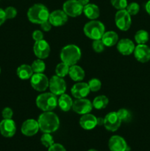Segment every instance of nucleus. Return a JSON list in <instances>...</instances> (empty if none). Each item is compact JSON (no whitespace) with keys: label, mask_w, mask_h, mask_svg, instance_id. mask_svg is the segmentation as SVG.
<instances>
[{"label":"nucleus","mask_w":150,"mask_h":151,"mask_svg":"<svg viewBox=\"0 0 150 151\" xmlns=\"http://www.w3.org/2000/svg\"><path fill=\"white\" fill-rule=\"evenodd\" d=\"M78 1H79V2L84 7V6L86 5V4H88V3H89L90 0H78Z\"/></svg>","instance_id":"nucleus-44"},{"label":"nucleus","mask_w":150,"mask_h":151,"mask_svg":"<svg viewBox=\"0 0 150 151\" xmlns=\"http://www.w3.org/2000/svg\"><path fill=\"white\" fill-rule=\"evenodd\" d=\"M39 128L44 133H53L60 126V119L57 114L51 111H44L38 119Z\"/></svg>","instance_id":"nucleus-1"},{"label":"nucleus","mask_w":150,"mask_h":151,"mask_svg":"<svg viewBox=\"0 0 150 151\" xmlns=\"http://www.w3.org/2000/svg\"><path fill=\"white\" fill-rule=\"evenodd\" d=\"M90 90L88 84L84 82H79L75 83L71 89V94L76 99L85 98L89 94Z\"/></svg>","instance_id":"nucleus-16"},{"label":"nucleus","mask_w":150,"mask_h":151,"mask_svg":"<svg viewBox=\"0 0 150 151\" xmlns=\"http://www.w3.org/2000/svg\"><path fill=\"white\" fill-rule=\"evenodd\" d=\"M5 13L6 19H14L17 15V10L15 7H8L4 10Z\"/></svg>","instance_id":"nucleus-36"},{"label":"nucleus","mask_w":150,"mask_h":151,"mask_svg":"<svg viewBox=\"0 0 150 151\" xmlns=\"http://www.w3.org/2000/svg\"><path fill=\"white\" fill-rule=\"evenodd\" d=\"M92 47L96 52L100 53L103 52V50H104V44H103L102 41L101 39L94 40L92 44Z\"/></svg>","instance_id":"nucleus-33"},{"label":"nucleus","mask_w":150,"mask_h":151,"mask_svg":"<svg viewBox=\"0 0 150 151\" xmlns=\"http://www.w3.org/2000/svg\"><path fill=\"white\" fill-rule=\"evenodd\" d=\"M84 33L92 40L101 39L105 31L104 25L99 21L92 20L84 26Z\"/></svg>","instance_id":"nucleus-5"},{"label":"nucleus","mask_w":150,"mask_h":151,"mask_svg":"<svg viewBox=\"0 0 150 151\" xmlns=\"http://www.w3.org/2000/svg\"><path fill=\"white\" fill-rule=\"evenodd\" d=\"M0 73H1V69H0Z\"/></svg>","instance_id":"nucleus-46"},{"label":"nucleus","mask_w":150,"mask_h":151,"mask_svg":"<svg viewBox=\"0 0 150 151\" xmlns=\"http://www.w3.org/2000/svg\"><path fill=\"white\" fill-rule=\"evenodd\" d=\"M57 104L62 111H69L72 108L73 100L69 95L66 94H63L60 95V97L57 100Z\"/></svg>","instance_id":"nucleus-24"},{"label":"nucleus","mask_w":150,"mask_h":151,"mask_svg":"<svg viewBox=\"0 0 150 151\" xmlns=\"http://www.w3.org/2000/svg\"><path fill=\"white\" fill-rule=\"evenodd\" d=\"M149 39V35L148 32L144 29H140L137 31L135 35V40L138 44H145Z\"/></svg>","instance_id":"nucleus-27"},{"label":"nucleus","mask_w":150,"mask_h":151,"mask_svg":"<svg viewBox=\"0 0 150 151\" xmlns=\"http://www.w3.org/2000/svg\"><path fill=\"white\" fill-rule=\"evenodd\" d=\"M115 23L120 30L126 31L129 29L132 24L131 16L126 9L119 10L115 16Z\"/></svg>","instance_id":"nucleus-6"},{"label":"nucleus","mask_w":150,"mask_h":151,"mask_svg":"<svg viewBox=\"0 0 150 151\" xmlns=\"http://www.w3.org/2000/svg\"><path fill=\"white\" fill-rule=\"evenodd\" d=\"M36 105L43 111H51L57 106V98L51 92L43 93L36 98Z\"/></svg>","instance_id":"nucleus-4"},{"label":"nucleus","mask_w":150,"mask_h":151,"mask_svg":"<svg viewBox=\"0 0 150 151\" xmlns=\"http://www.w3.org/2000/svg\"><path fill=\"white\" fill-rule=\"evenodd\" d=\"M111 4L118 10H123L127 7V0H111Z\"/></svg>","instance_id":"nucleus-34"},{"label":"nucleus","mask_w":150,"mask_h":151,"mask_svg":"<svg viewBox=\"0 0 150 151\" xmlns=\"http://www.w3.org/2000/svg\"><path fill=\"white\" fill-rule=\"evenodd\" d=\"M40 25H41L43 30L45 31V32H48V31H49L50 29H51V23L49 22V20L46 21V22H44V23H42Z\"/></svg>","instance_id":"nucleus-40"},{"label":"nucleus","mask_w":150,"mask_h":151,"mask_svg":"<svg viewBox=\"0 0 150 151\" xmlns=\"http://www.w3.org/2000/svg\"><path fill=\"white\" fill-rule=\"evenodd\" d=\"M135 44L129 38H123L117 43V50L123 55H129L135 50Z\"/></svg>","instance_id":"nucleus-19"},{"label":"nucleus","mask_w":150,"mask_h":151,"mask_svg":"<svg viewBox=\"0 0 150 151\" xmlns=\"http://www.w3.org/2000/svg\"><path fill=\"white\" fill-rule=\"evenodd\" d=\"M121 119L118 115L117 112L113 111L110 112L105 116L104 125L107 131L114 132L119 129L121 124Z\"/></svg>","instance_id":"nucleus-11"},{"label":"nucleus","mask_w":150,"mask_h":151,"mask_svg":"<svg viewBox=\"0 0 150 151\" xmlns=\"http://www.w3.org/2000/svg\"><path fill=\"white\" fill-rule=\"evenodd\" d=\"M32 36L35 41H39L44 39V34H43V32L41 30H38V29L35 30L32 32Z\"/></svg>","instance_id":"nucleus-38"},{"label":"nucleus","mask_w":150,"mask_h":151,"mask_svg":"<svg viewBox=\"0 0 150 151\" xmlns=\"http://www.w3.org/2000/svg\"><path fill=\"white\" fill-rule=\"evenodd\" d=\"M49 12L48 8L42 4H35L29 7L27 11V17L30 22L41 24L49 20Z\"/></svg>","instance_id":"nucleus-2"},{"label":"nucleus","mask_w":150,"mask_h":151,"mask_svg":"<svg viewBox=\"0 0 150 151\" xmlns=\"http://www.w3.org/2000/svg\"><path fill=\"white\" fill-rule=\"evenodd\" d=\"M88 84L91 91H94V92L100 90L101 87V81L99 79H96V78H93V79L90 80Z\"/></svg>","instance_id":"nucleus-31"},{"label":"nucleus","mask_w":150,"mask_h":151,"mask_svg":"<svg viewBox=\"0 0 150 151\" xmlns=\"http://www.w3.org/2000/svg\"><path fill=\"white\" fill-rule=\"evenodd\" d=\"M145 8H146V12L148 13V14L150 16V0H149V1L146 2V4L145 5Z\"/></svg>","instance_id":"nucleus-43"},{"label":"nucleus","mask_w":150,"mask_h":151,"mask_svg":"<svg viewBox=\"0 0 150 151\" xmlns=\"http://www.w3.org/2000/svg\"><path fill=\"white\" fill-rule=\"evenodd\" d=\"M88 151H97V150H94V149H91V150H89Z\"/></svg>","instance_id":"nucleus-45"},{"label":"nucleus","mask_w":150,"mask_h":151,"mask_svg":"<svg viewBox=\"0 0 150 151\" xmlns=\"http://www.w3.org/2000/svg\"><path fill=\"white\" fill-rule=\"evenodd\" d=\"M6 19H6V16H5V13H4V10H2L1 8H0V26L4 24V22H5Z\"/></svg>","instance_id":"nucleus-41"},{"label":"nucleus","mask_w":150,"mask_h":151,"mask_svg":"<svg viewBox=\"0 0 150 151\" xmlns=\"http://www.w3.org/2000/svg\"><path fill=\"white\" fill-rule=\"evenodd\" d=\"M34 54L39 59H46L50 54V47L45 40L35 41L33 46Z\"/></svg>","instance_id":"nucleus-12"},{"label":"nucleus","mask_w":150,"mask_h":151,"mask_svg":"<svg viewBox=\"0 0 150 151\" xmlns=\"http://www.w3.org/2000/svg\"><path fill=\"white\" fill-rule=\"evenodd\" d=\"M39 129L38 121L33 119H29L23 122L21 131L24 135L26 137H32V136L35 135L38 132Z\"/></svg>","instance_id":"nucleus-14"},{"label":"nucleus","mask_w":150,"mask_h":151,"mask_svg":"<svg viewBox=\"0 0 150 151\" xmlns=\"http://www.w3.org/2000/svg\"><path fill=\"white\" fill-rule=\"evenodd\" d=\"M69 75L74 81H81L85 78V72L82 68L76 64L69 67Z\"/></svg>","instance_id":"nucleus-23"},{"label":"nucleus","mask_w":150,"mask_h":151,"mask_svg":"<svg viewBox=\"0 0 150 151\" xmlns=\"http://www.w3.org/2000/svg\"><path fill=\"white\" fill-rule=\"evenodd\" d=\"M104 118L99 117L97 118V125H104Z\"/></svg>","instance_id":"nucleus-42"},{"label":"nucleus","mask_w":150,"mask_h":151,"mask_svg":"<svg viewBox=\"0 0 150 151\" xmlns=\"http://www.w3.org/2000/svg\"><path fill=\"white\" fill-rule=\"evenodd\" d=\"M79 125L85 130H92L97 125V118L90 113L83 114L79 119Z\"/></svg>","instance_id":"nucleus-20"},{"label":"nucleus","mask_w":150,"mask_h":151,"mask_svg":"<svg viewBox=\"0 0 150 151\" xmlns=\"http://www.w3.org/2000/svg\"><path fill=\"white\" fill-rule=\"evenodd\" d=\"M126 11L129 13L130 16H135L138 14L140 10V6L138 3L132 2L130 4H127V7H126Z\"/></svg>","instance_id":"nucleus-32"},{"label":"nucleus","mask_w":150,"mask_h":151,"mask_svg":"<svg viewBox=\"0 0 150 151\" xmlns=\"http://www.w3.org/2000/svg\"><path fill=\"white\" fill-rule=\"evenodd\" d=\"M68 21V16L63 10H56L49 14V22L52 26L59 27L65 24Z\"/></svg>","instance_id":"nucleus-17"},{"label":"nucleus","mask_w":150,"mask_h":151,"mask_svg":"<svg viewBox=\"0 0 150 151\" xmlns=\"http://www.w3.org/2000/svg\"><path fill=\"white\" fill-rule=\"evenodd\" d=\"M41 142L43 145L46 147H49L54 143L52 136L49 133H44V134H43L41 137Z\"/></svg>","instance_id":"nucleus-30"},{"label":"nucleus","mask_w":150,"mask_h":151,"mask_svg":"<svg viewBox=\"0 0 150 151\" xmlns=\"http://www.w3.org/2000/svg\"><path fill=\"white\" fill-rule=\"evenodd\" d=\"M81 50L75 44H69L63 47L60 52L62 62L69 66L75 65L81 58Z\"/></svg>","instance_id":"nucleus-3"},{"label":"nucleus","mask_w":150,"mask_h":151,"mask_svg":"<svg viewBox=\"0 0 150 151\" xmlns=\"http://www.w3.org/2000/svg\"><path fill=\"white\" fill-rule=\"evenodd\" d=\"M18 77L21 80H28L31 78V77L33 75V71H32L31 66L27 64H22L18 67L16 70Z\"/></svg>","instance_id":"nucleus-25"},{"label":"nucleus","mask_w":150,"mask_h":151,"mask_svg":"<svg viewBox=\"0 0 150 151\" xmlns=\"http://www.w3.org/2000/svg\"><path fill=\"white\" fill-rule=\"evenodd\" d=\"M1 115H2L3 119H12L13 115V111L10 108L6 107L2 110Z\"/></svg>","instance_id":"nucleus-37"},{"label":"nucleus","mask_w":150,"mask_h":151,"mask_svg":"<svg viewBox=\"0 0 150 151\" xmlns=\"http://www.w3.org/2000/svg\"><path fill=\"white\" fill-rule=\"evenodd\" d=\"M109 148L111 151H127L128 146L124 139L120 136H113L108 142Z\"/></svg>","instance_id":"nucleus-18"},{"label":"nucleus","mask_w":150,"mask_h":151,"mask_svg":"<svg viewBox=\"0 0 150 151\" xmlns=\"http://www.w3.org/2000/svg\"><path fill=\"white\" fill-rule=\"evenodd\" d=\"M134 55L141 63H146L150 60V47L146 44H138L134 50Z\"/></svg>","instance_id":"nucleus-15"},{"label":"nucleus","mask_w":150,"mask_h":151,"mask_svg":"<svg viewBox=\"0 0 150 151\" xmlns=\"http://www.w3.org/2000/svg\"><path fill=\"white\" fill-rule=\"evenodd\" d=\"M16 132V125L12 119H4L0 122V133L7 138L13 137Z\"/></svg>","instance_id":"nucleus-13"},{"label":"nucleus","mask_w":150,"mask_h":151,"mask_svg":"<svg viewBox=\"0 0 150 151\" xmlns=\"http://www.w3.org/2000/svg\"><path fill=\"white\" fill-rule=\"evenodd\" d=\"M69 67L70 66L67 65L66 63L61 62L59 64L57 65L55 68V73L56 75L60 78H64L66 75H69Z\"/></svg>","instance_id":"nucleus-28"},{"label":"nucleus","mask_w":150,"mask_h":151,"mask_svg":"<svg viewBox=\"0 0 150 151\" xmlns=\"http://www.w3.org/2000/svg\"><path fill=\"white\" fill-rule=\"evenodd\" d=\"M30 83L32 88L38 91H46L49 87V80L43 73H35L30 78Z\"/></svg>","instance_id":"nucleus-8"},{"label":"nucleus","mask_w":150,"mask_h":151,"mask_svg":"<svg viewBox=\"0 0 150 151\" xmlns=\"http://www.w3.org/2000/svg\"><path fill=\"white\" fill-rule=\"evenodd\" d=\"M109 103V100L106 96L104 95H99L95 97L93 101V107L95 108L96 109H104L107 106Z\"/></svg>","instance_id":"nucleus-26"},{"label":"nucleus","mask_w":150,"mask_h":151,"mask_svg":"<svg viewBox=\"0 0 150 151\" xmlns=\"http://www.w3.org/2000/svg\"><path fill=\"white\" fill-rule=\"evenodd\" d=\"M48 151H66L65 147L60 144H53L49 147Z\"/></svg>","instance_id":"nucleus-39"},{"label":"nucleus","mask_w":150,"mask_h":151,"mask_svg":"<svg viewBox=\"0 0 150 151\" xmlns=\"http://www.w3.org/2000/svg\"><path fill=\"white\" fill-rule=\"evenodd\" d=\"M117 114L121 121H128L131 118V114L129 111L125 109H119L117 111Z\"/></svg>","instance_id":"nucleus-35"},{"label":"nucleus","mask_w":150,"mask_h":151,"mask_svg":"<svg viewBox=\"0 0 150 151\" xmlns=\"http://www.w3.org/2000/svg\"><path fill=\"white\" fill-rule=\"evenodd\" d=\"M31 67L35 73H43L46 69V65L42 59L38 58L32 62Z\"/></svg>","instance_id":"nucleus-29"},{"label":"nucleus","mask_w":150,"mask_h":151,"mask_svg":"<svg viewBox=\"0 0 150 151\" xmlns=\"http://www.w3.org/2000/svg\"><path fill=\"white\" fill-rule=\"evenodd\" d=\"M93 104L89 100L85 98L76 99L73 102L72 109L79 114H86L92 111Z\"/></svg>","instance_id":"nucleus-10"},{"label":"nucleus","mask_w":150,"mask_h":151,"mask_svg":"<svg viewBox=\"0 0 150 151\" xmlns=\"http://www.w3.org/2000/svg\"><path fill=\"white\" fill-rule=\"evenodd\" d=\"M49 87L52 94L56 96L61 95L65 94L66 91V81L63 78L58 77L57 75H54L49 80Z\"/></svg>","instance_id":"nucleus-9"},{"label":"nucleus","mask_w":150,"mask_h":151,"mask_svg":"<svg viewBox=\"0 0 150 151\" xmlns=\"http://www.w3.org/2000/svg\"><path fill=\"white\" fill-rule=\"evenodd\" d=\"M101 40L106 47H113L119 41V35L114 31H107L103 34Z\"/></svg>","instance_id":"nucleus-21"},{"label":"nucleus","mask_w":150,"mask_h":151,"mask_svg":"<svg viewBox=\"0 0 150 151\" xmlns=\"http://www.w3.org/2000/svg\"><path fill=\"white\" fill-rule=\"evenodd\" d=\"M83 13L88 19L94 20L99 16V8L97 5L94 4H89L83 7Z\"/></svg>","instance_id":"nucleus-22"},{"label":"nucleus","mask_w":150,"mask_h":151,"mask_svg":"<svg viewBox=\"0 0 150 151\" xmlns=\"http://www.w3.org/2000/svg\"><path fill=\"white\" fill-rule=\"evenodd\" d=\"M63 11L68 16L77 17L83 12V6L78 0H68L63 5Z\"/></svg>","instance_id":"nucleus-7"}]
</instances>
